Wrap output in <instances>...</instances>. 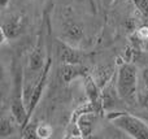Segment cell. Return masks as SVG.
<instances>
[{
	"instance_id": "obj_1",
	"label": "cell",
	"mask_w": 148,
	"mask_h": 139,
	"mask_svg": "<svg viewBox=\"0 0 148 139\" xmlns=\"http://www.w3.org/2000/svg\"><path fill=\"white\" fill-rule=\"evenodd\" d=\"M107 118L129 137L134 139H148V125L134 114L127 112H110L107 114Z\"/></svg>"
},
{
	"instance_id": "obj_2",
	"label": "cell",
	"mask_w": 148,
	"mask_h": 139,
	"mask_svg": "<svg viewBox=\"0 0 148 139\" xmlns=\"http://www.w3.org/2000/svg\"><path fill=\"white\" fill-rule=\"evenodd\" d=\"M138 88V68L131 62H123L116 77V90L122 100H133Z\"/></svg>"
},
{
	"instance_id": "obj_3",
	"label": "cell",
	"mask_w": 148,
	"mask_h": 139,
	"mask_svg": "<svg viewBox=\"0 0 148 139\" xmlns=\"http://www.w3.org/2000/svg\"><path fill=\"white\" fill-rule=\"evenodd\" d=\"M51 66H52V57L48 56V60H47L46 65L43 68V72H42L40 77H39L38 82H36L35 87L33 90V94H31V98L27 103V114H29V122H30V118H31V114L33 112L35 111L36 105H38L39 100H40L42 95H43V91L46 88V85H47V81H48V74H49V70H51Z\"/></svg>"
},
{
	"instance_id": "obj_4",
	"label": "cell",
	"mask_w": 148,
	"mask_h": 139,
	"mask_svg": "<svg viewBox=\"0 0 148 139\" xmlns=\"http://www.w3.org/2000/svg\"><path fill=\"white\" fill-rule=\"evenodd\" d=\"M26 25V18L22 14H16L7 18L1 23V43L16 39L23 33Z\"/></svg>"
},
{
	"instance_id": "obj_5",
	"label": "cell",
	"mask_w": 148,
	"mask_h": 139,
	"mask_svg": "<svg viewBox=\"0 0 148 139\" xmlns=\"http://www.w3.org/2000/svg\"><path fill=\"white\" fill-rule=\"evenodd\" d=\"M57 53L61 64H82L83 61V56L66 42L60 40L57 43Z\"/></svg>"
},
{
	"instance_id": "obj_6",
	"label": "cell",
	"mask_w": 148,
	"mask_h": 139,
	"mask_svg": "<svg viewBox=\"0 0 148 139\" xmlns=\"http://www.w3.org/2000/svg\"><path fill=\"white\" fill-rule=\"evenodd\" d=\"M60 75L64 83H70L79 77L84 78L88 75V70L86 66H83V64H61Z\"/></svg>"
},
{
	"instance_id": "obj_7",
	"label": "cell",
	"mask_w": 148,
	"mask_h": 139,
	"mask_svg": "<svg viewBox=\"0 0 148 139\" xmlns=\"http://www.w3.org/2000/svg\"><path fill=\"white\" fill-rule=\"evenodd\" d=\"M62 36H64L66 43H78L83 39L84 33H83V27L79 23L69 21V22L64 23L62 27Z\"/></svg>"
},
{
	"instance_id": "obj_8",
	"label": "cell",
	"mask_w": 148,
	"mask_h": 139,
	"mask_svg": "<svg viewBox=\"0 0 148 139\" xmlns=\"http://www.w3.org/2000/svg\"><path fill=\"white\" fill-rule=\"evenodd\" d=\"M92 77L96 81L97 85L100 86V88H103L104 86L108 85V82L112 81V69L108 66H100L99 69H96V72Z\"/></svg>"
},
{
	"instance_id": "obj_9",
	"label": "cell",
	"mask_w": 148,
	"mask_h": 139,
	"mask_svg": "<svg viewBox=\"0 0 148 139\" xmlns=\"http://www.w3.org/2000/svg\"><path fill=\"white\" fill-rule=\"evenodd\" d=\"M16 122L14 118H10V117L3 116L0 118V138H8L14 133V124Z\"/></svg>"
},
{
	"instance_id": "obj_10",
	"label": "cell",
	"mask_w": 148,
	"mask_h": 139,
	"mask_svg": "<svg viewBox=\"0 0 148 139\" xmlns=\"http://www.w3.org/2000/svg\"><path fill=\"white\" fill-rule=\"evenodd\" d=\"M21 137L23 139H39L38 137V125L35 122H29L21 129Z\"/></svg>"
},
{
	"instance_id": "obj_11",
	"label": "cell",
	"mask_w": 148,
	"mask_h": 139,
	"mask_svg": "<svg viewBox=\"0 0 148 139\" xmlns=\"http://www.w3.org/2000/svg\"><path fill=\"white\" fill-rule=\"evenodd\" d=\"M134 36H135V44H144L148 40V23H143L139 25L136 27V30L134 31Z\"/></svg>"
},
{
	"instance_id": "obj_12",
	"label": "cell",
	"mask_w": 148,
	"mask_h": 139,
	"mask_svg": "<svg viewBox=\"0 0 148 139\" xmlns=\"http://www.w3.org/2000/svg\"><path fill=\"white\" fill-rule=\"evenodd\" d=\"M53 130H52L51 125L48 124H40L38 125V137L39 139H48L52 137Z\"/></svg>"
},
{
	"instance_id": "obj_13",
	"label": "cell",
	"mask_w": 148,
	"mask_h": 139,
	"mask_svg": "<svg viewBox=\"0 0 148 139\" xmlns=\"http://www.w3.org/2000/svg\"><path fill=\"white\" fill-rule=\"evenodd\" d=\"M133 1L138 10L142 13V16L148 20V0H133Z\"/></svg>"
},
{
	"instance_id": "obj_14",
	"label": "cell",
	"mask_w": 148,
	"mask_h": 139,
	"mask_svg": "<svg viewBox=\"0 0 148 139\" xmlns=\"http://www.w3.org/2000/svg\"><path fill=\"white\" fill-rule=\"evenodd\" d=\"M146 82V87H144L143 95H142V105L148 111V81H144Z\"/></svg>"
},
{
	"instance_id": "obj_15",
	"label": "cell",
	"mask_w": 148,
	"mask_h": 139,
	"mask_svg": "<svg viewBox=\"0 0 148 139\" xmlns=\"http://www.w3.org/2000/svg\"><path fill=\"white\" fill-rule=\"evenodd\" d=\"M103 3H104V5H107V7H109V5L114 4V0H103Z\"/></svg>"
},
{
	"instance_id": "obj_16",
	"label": "cell",
	"mask_w": 148,
	"mask_h": 139,
	"mask_svg": "<svg viewBox=\"0 0 148 139\" xmlns=\"http://www.w3.org/2000/svg\"><path fill=\"white\" fill-rule=\"evenodd\" d=\"M8 1L9 0H0V5H1V8H5L8 5Z\"/></svg>"
},
{
	"instance_id": "obj_17",
	"label": "cell",
	"mask_w": 148,
	"mask_h": 139,
	"mask_svg": "<svg viewBox=\"0 0 148 139\" xmlns=\"http://www.w3.org/2000/svg\"><path fill=\"white\" fill-rule=\"evenodd\" d=\"M143 77H144V81H148V68H147V69H144Z\"/></svg>"
},
{
	"instance_id": "obj_18",
	"label": "cell",
	"mask_w": 148,
	"mask_h": 139,
	"mask_svg": "<svg viewBox=\"0 0 148 139\" xmlns=\"http://www.w3.org/2000/svg\"><path fill=\"white\" fill-rule=\"evenodd\" d=\"M127 1H133V0H114V4H118V3H127Z\"/></svg>"
},
{
	"instance_id": "obj_19",
	"label": "cell",
	"mask_w": 148,
	"mask_h": 139,
	"mask_svg": "<svg viewBox=\"0 0 148 139\" xmlns=\"http://www.w3.org/2000/svg\"><path fill=\"white\" fill-rule=\"evenodd\" d=\"M143 47H144V48H146V49H147V51H148V40H147V42H146V43H144V44H143Z\"/></svg>"
}]
</instances>
